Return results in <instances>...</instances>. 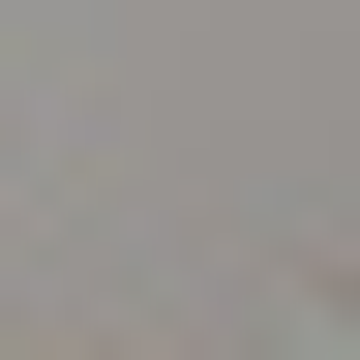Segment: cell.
I'll return each mask as SVG.
<instances>
[{
	"label": "cell",
	"instance_id": "1",
	"mask_svg": "<svg viewBox=\"0 0 360 360\" xmlns=\"http://www.w3.org/2000/svg\"><path fill=\"white\" fill-rule=\"evenodd\" d=\"M300 360H360V300H300Z\"/></svg>",
	"mask_w": 360,
	"mask_h": 360
}]
</instances>
